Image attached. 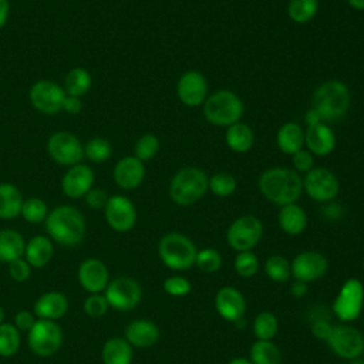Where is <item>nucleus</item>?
<instances>
[{"mask_svg":"<svg viewBox=\"0 0 364 364\" xmlns=\"http://www.w3.org/2000/svg\"><path fill=\"white\" fill-rule=\"evenodd\" d=\"M164 290L171 296H185L191 291V282L182 276H171L164 282Z\"/></svg>","mask_w":364,"mask_h":364,"instance_id":"nucleus-45","label":"nucleus"},{"mask_svg":"<svg viewBox=\"0 0 364 364\" xmlns=\"http://www.w3.org/2000/svg\"><path fill=\"white\" fill-rule=\"evenodd\" d=\"M31 273V266L24 257L16 259L9 263V274L14 282H26Z\"/></svg>","mask_w":364,"mask_h":364,"instance_id":"nucleus-47","label":"nucleus"},{"mask_svg":"<svg viewBox=\"0 0 364 364\" xmlns=\"http://www.w3.org/2000/svg\"><path fill=\"white\" fill-rule=\"evenodd\" d=\"M364 304V287L363 283L358 279H347L334 303H333V311L341 321H353L355 320Z\"/></svg>","mask_w":364,"mask_h":364,"instance_id":"nucleus-9","label":"nucleus"},{"mask_svg":"<svg viewBox=\"0 0 364 364\" xmlns=\"http://www.w3.org/2000/svg\"><path fill=\"white\" fill-rule=\"evenodd\" d=\"M20 343H21V337L16 326L9 323H1L0 324V355L1 357L14 355L20 348Z\"/></svg>","mask_w":364,"mask_h":364,"instance_id":"nucleus-35","label":"nucleus"},{"mask_svg":"<svg viewBox=\"0 0 364 364\" xmlns=\"http://www.w3.org/2000/svg\"><path fill=\"white\" fill-rule=\"evenodd\" d=\"M53 253H54V247H53V242L50 240V237L37 235L26 243L23 257L28 262V264L31 267L41 269L46 264H48V262L53 257Z\"/></svg>","mask_w":364,"mask_h":364,"instance_id":"nucleus-26","label":"nucleus"},{"mask_svg":"<svg viewBox=\"0 0 364 364\" xmlns=\"http://www.w3.org/2000/svg\"><path fill=\"white\" fill-rule=\"evenodd\" d=\"M333 328H334V326H331L326 318H321V320H314L313 321L311 333L316 338L327 341L330 338L331 333H333Z\"/></svg>","mask_w":364,"mask_h":364,"instance_id":"nucleus-50","label":"nucleus"},{"mask_svg":"<svg viewBox=\"0 0 364 364\" xmlns=\"http://www.w3.org/2000/svg\"><path fill=\"white\" fill-rule=\"evenodd\" d=\"M195 264L203 273H215L222 266V256L213 247H205L196 253Z\"/></svg>","mask_w":364,"mask_h":364,"instance_id":"nucleus-42","label":"nucleus"},{"mask_svg":"<svg viewBox=\"0 0 364 364\" xmlns=\"http://www.w3.org/2000/svg\"><path fill=\"white\" fill-rule=\"evenodd\" d=\"M82 307H84V311H85L87 316L92 317V318H100L107 313V310L109 309V304H108L104 294L94 293V294H90L84 300Z\"/></svg>","mask_w":364,"mask_h":364,"instance_id":"nucleus-44","label":"nucleus"},{"mask_svg":"<svg viewBox=\"0 0 364 364\" xmlns=\"http://www.w3.org/2000/svg\"><path fill=\"white\" fill-rule=\"evenodd\" d=\"M109 196H107V193L102 189L98 188H91L87 193H85V203L91 208V209H104L107 205Z\"/></svg>","mask_w":364,"mask_h":364,"instance_id":"nucleus-48","label":"nucleus"},{"mask_svg":"<svg viewBox=\"0 0 364 364\" xmlns=\"http://www.w3.org/2000/svg\"><path fill=\"white\" fill-rule=\"evenodd\" d=\"M94 172L87 165H73L64 173L61 179V189L65 196L77 199L85 196V193L92 188Z\"/></svg>","mask_w":364,"mask_h":364,"instance_id":"nucleus-19","label":"nucleus"},{"mask_svg":"<svg viewBox=\"0 0 364 364\" xmlns=\"http://www.w3.org/2000/svg\"><path fill=\"white\" fill-rule=\"evenodd\" d=\"M277 318L270 311H262L253 321V334L257 340H272L277 333Z\"/></svg>","mask_w":364,"mask_h":364,"instance_id":"nucleus-37","label":"nucleus"},{"mask_svg":"<svg viewBox=\"0 0 364 364\" xmlns=\"http://www.w3.org/2000/svg\"><path fill=\"white\" fill-rule=\"evenodd\" d=\"M304 122L307 127H311V125H317V124H321L323 119L320 117V114L314 109V108H310L306 115H304Z\"/></svg>","mask_w":364,"mask_h":364,"instance_id":"nucleus-53","label":"nucleus"},{"mask_svg":"<svg viewBox=\"0 0 364 364\" xmlns=\"http://www.w3.org/2000/svg\"><path fill=\"white\" fill-rule=\"evenodd\" d=\"M215 307L219 316L228 321H236L243 317L246 310V301L243 294L230 286H225L218 290L215 296Z\"/></svg>","mask_w":364,"mask_h":364,"instance_id":"nucleus-20","label":"nucleus"},{"mask_svg":"<svg viewBox=\"0 0 364 364\" xmlns=\"http://www.w3.org/2000/svg\"><path fill=\"white\" fill-rule=\"evenodd\" d=\"M277 220L282 230L291 236L303 233L307 226V215L297 202L280 206Z\"/></svg>","mask_w":364,"mask_h":364,"instance_id":"nucleus-27","label":"nucleus"},{"mask_svg":"<svg viewBox=\"0 0 364 364\" xmlns=\"http://www.w3.org/2000/svg\"><path fill=\"white\" fill-rule=\"evenodd\" d=\"M263 236V225L259 218L253 215H245L235 219L226 232V240L229 246L239 252L252 250Z\"/></svg>","mask_w":364,"mask_h":364,"instance_id":"nucleus-8","label":"nucleus"},{"mask_svg":"<svg viewBox=\"0 0 364 364\" xmlns=\"http://www.w3.org/2000/svg\"><path fill=\"white\" fill-rule=\"evenodd\" d=\"M347 3L358 11H364V0H347Z\"/></svg>","mask_w":364,"mask_h":364,"instance_id":"nucleus-55","label":"nucleus"},{"mask_svg":"<svg viewBox=\"0 0 364 364\" xmlns=\"http://www.w3.org/2000/svg\"><path fill=\"white\" fill-rule=\"evenodd\" d=\"M228 364H252V361L247 358H243V357H237V358L230 360Z\"/></svg>","mask_w":364,"mask_h":364,"instance_id":"nucleus-56","label":"nucleus"},{"mask_svg":"<svg viewBox=\"0 0 364 364\" xmlns=\"http://www.w3.org/2000/svg\"><path fill=\"white\" fill-rule=\"evenodd\" d=\"M245 105L240 97L230 90H219L203 102V117L215 127H230L242 119Z\"/></svg>","mask_w":364,"mask_h":364,"instance_id":"nucleus-5","label":"nucleus"},{"mask_svg":"<svg viewBox=\"0 0 364 364\" xmlns=\"http://www.w3.org/2000/svg\"><path fill=\"white\" fill-rule=\"evenodd\" d=\"M225 141L230 151L236 154H245L252 149L255 144V134L247 124L239 121L226 128Z\"/></svg>","mask_w":364,"mask_h":364,"instance_id":"nucleus-28","label":"nucleus"},{"mask_svg":"<svg viewBox=\"0 0 364 364\" xmlns=\"http://www.w3.org/2000/svg\"><path fill=\"white\" fill-rule=\"evenodd\" d=\"M65 97L67 94L64 88L50 80H40L34 82L28 91V98L34 109L47 115L63 111Z\"/></svg>","mask_w":364,"mask_h":364,"instance_id":"nucleus-11","label":"nucleus"},{"mask_svg":"<svg viewBox=\"0 0 364 364\" xmlns=\"http://www.w3.org/2000/svg\"><path fill=\"white\" fill-rule=\"evenodd\" d=\"M104 364H131L132 363V346L122 337L108 338L101 351Z\"/></svg>","mask_w":364,"mask_h":364,"instance_id":"nucleus-29","label":"nucleus"},{"mask_svg":"<svg viewBox=\"0 0 364 364\" xmlns=\"http://www.w3.org/2000/svg\"><path fill=\"white\" fill-rule=\"evenodd\" d=\"M159 151V139L154 134H144L134 146V156H136L139 161H151L155 158V155Z\"/></svg>","mask_w":364,"mask_h":364,"instance_id":"nucleus-41","label":"nucleus"},{"mask_svg":"<svg viewBox=\"0 0 364 364\" xmlns=\"http://www.w3.org/2000/svg\"><path fill=\"white\" fill-rule=\"evenodd\" d=\"M176 95L186 107L203 105L208 98V81L200 71H185L176 82Z\"/></svg>","mask_w":364,"mask_h":364,"instance_id":"nucleus-16","label":"nucleus"},{"mask_svg":"<svg viewBox=\"0 0 364 364\" xmlns=\"http://www.w3.org/2000/svg\"><path fill=\"white\" fill-rule=\"evenodd\" d=\"M252 364H280L282 353L270 340H257L250 347Z\"/></svg>","mask_w":364,"mask_h":364,"instance_id":"nucleus-33","label":"nucleus"},{"mask_svg":"<svg viewBox=\"0 0 364 364\" xmlns=\"http://www.w3.org/2000/svg\"><path fill=\"white\" fill-rule=\"evenodd\" d=\"M82 109V102L81 98L78 97H73V95H67L63 104V111L68 112V114H78Z\"/></svg>","mask_w":364,"mask_h":364,"instance_id":"nucleus-51","label":"nucleus"},{"mask_svg":"<svg viewBox=\"0 0 364 364\" xmlns=\"http://www.w3.org/2000/svg\"><path fill=\"white\" fill-rule=\"evenodd\" d=\"M327 267H328L327 259L324 257V255L316 250H304L299 253L290 264L291 276L296 280H300L304 283L323 277L327 272Z\"/></svg>","mask_w":364,"mask_h":364,"instance_id":"nucleus-17","label":"nucleus"},{"mask_svg":"<svg viewBox=\"0 0 364 364\" xmlns=\"http://www.w3.org/2000/svg\"><path fill=\"white\" fill-rule=\"evenodd\" d=\"M104 296L109 307L127 311L136 307L141 301L142 290L136 280L131 277H117L108 283Z\"/></svg>","mask_w":364,"mask_h":364,"instance_id":"nucleus-13","label":"nucleus"},{"mask_svg":"<svg viewBox=\"0 0 364 364\" xmlns=\"http://www.w3.org/2000/svg\"><path fill=\"white\" fill-rule=\"evenodd\" d=\"M26 242L23 236L13 229L0 230V262L10 263L24 256Z\"/></svg>","mask_w":364,"mask_h":364,"instance_id":"nucleus-30","label":"nucleus"},{"mask_svg":"<svg viewBox=\"0 0 364 364\" xmlns=\"http://www.w3.org/2000/svg\"><path fill=\"white\" fill-rule=\"evenodd\" d=\"M276 144L284 155H294L304 146L303 127L293 121L283 124L276 134Z\"/></svg>","mask_w":364,"mask_h":364,"instance_id":"nucleus-25","label":"nucleus"},{"mask_svg":"<svg viewBox=\"0 0 364 364\" xmlns=\"http://www.w3.org/2000/svg\"><path fill=\"white\" fill-rule=\"evenodd\" d=\"M46 230L58 245L73 247L81 243L85 236V219L75 206L61 205L48 212Z\"/></svg>","mask_w":364,"mask_h":364,"instance_id":"nucleus-2","label":"nucleus"},{"mask_svg":"<svg viewBox=\"0 0 364 364\" xmlns=\"http://www.w3.org/2000/svg\"><path fill=\"white\" fill-rule=\"evenodd\" d=\"M78 282L84 290H87L90 294L94 293H101L105 290V287L109 283V276H108V269L105 263L100 259L90 257L85 259L77 272Z\"/></svg>","mask_w":364,"mask_h":364,"instance_id":"nucleus-18","label":"nucleus"},{"mask_svg":"<svg viewBox=\"0 0 364 364\" xmlns=\"http://www.w3.org/2000/svg\"><path fill=\"white\" fill-rule=\"evenodd\" d=\"M23 195L13 183H0V219H14L20 215Z\"/></svg>","mask_w":364,"mask_h":364,"instance_id":"nucleus-31","label":"nucleus"},{"mask_svg":"<svg viewBox=\"0 0 364 364\" xmlns=\"http://www.w3.org/2000/svg\"><path fill=\"white\" fill-rule=\"evenodd\" d=\"M196 246L179 232L164 235L158 243V255L162 263L172 270H186L195 264Z\"/></svg>","mask_w":364,"mask_h":364,"instance_id":"nucleus-6","label":"nucleus"},{"mask_svg":"<svg viewBox=\"0 0 364 364\" xmlns=\"http://www.w3.org/2000/svg\"><path fill=\"white\" fill-rule=\"evenodd\" d=\"M20 215L28 222V223H40L46 220L48 215L47 203L40 198H28L23 200L21 212Z\"/></svg>","mask_w":364,"mask_h":364,"instance_id":"nucleus-40","label":"nucleus"},{"mask_svg":"<svg viewBox=\"0 0 364 364\" xmlns=\"http://www.w3.org/2000/svg\"><path fill=\"white\" fill-rule=\"evenodd\" d=\"M105 220L115 232H128L136 223V209L124 195L109 196L104 208Z\"/></svg>","mask_w":364,"mask_h":364,"instance_id":"nucleus-15","label":"nucleus"},{"mask_svg":"<svg viewBox=\"0 0 364 364\" xmlns=\"http://www.w3.org/2000/svg\"><path fill=\"white\" fill-rule=\"evenodd\" d=\"M259 269V259L252 250L239 252L235 257V270L240 277H252Z\"/></svg>","mask_w":364,"mask_h":364,"instance_id":"nucleus-43","label":"nucleus"},{"mask_svg":"<svg viewBox=\"0 0 364 364\" xmlns=\"http://www.w3.org/2000/svg\"><path fill=\"white\" fill-rule=\"evenodd\" d=\"M327 343L336 355L350 361L358 358L364 351L363 333L355 327L347 324L336 326Z\"/></svg>","mask_w":364,"mask_h":364,"instance_id":"nucleus-14","label":"nucleus"},{"mask_svg":"<svg viewBox=\"0 0 364 364\" xmlns=\"http://www.w3.org/2000/svg\"><path fill=\"white\" fill-rule=\"evenodd\" d=\"M363 267H364V262H363Z\"/></svg>","mask_w":364,"mask_h":364,"instance_id":"nucleus-59","label":"nucleus"},{"mask_svg":"<svg viewBox=\"0 0 364 364\" xmlns=\"http://www.w3.org/2000/svg\"><path fill=\"white\" fill-rule=\"evenodd\" d=\"M115 183L122 189H135L138 188L145 178V166L144 162L136 156H124L121 158L112 172Z\"/></svg>","mask_w":364,"mask_h":364,"instance_id":"nucleus-21","label":"nucleus"},{"mask_svg":"<svg viewBox=\"0 0 364 364\" xmlns=\"http://www.w3.org/2000/svg\"><path fill=\"white\" fill-rule=\"evenodd\" d=\"M351 104V94L348 87L338 80H330L320 84L311 97V108H314L323 122H333L341 119Z\"/></svg>","mask_w":364,"mask_h":364,"instance_id":"nucleus-3","label":"nucleus"},{"mask_svg":"<svg viewBox=\"0 0 364 364\" xmlns=\"http://www.w3.org/2000/svg\"><path fill=\"white\" fill-rule=\"evenodd\" d=\"M10 13V3L9 0H0V30L4 27Z\"/></svg>","mask_w":364,"mask_h":364,"instance_id":"nucleus-54","label":"nucleus"},{"mask_svg":"<svg viewBox=\"0 0 364 364\" xmlns=\"http://www.w3.org/2000/svg\"><path fill=\"white\" fill-rule=\"evenodd\" d=\"M264 272L273 282L277 283L287 282L291 274L289 260L280 255H273L264 262Z\"/></svg>","mask_w":364,"mask_h":364,"instance_id":"nucleus-38","label":"nucleus"},{"mask_svg":"<svg viewBox=\"0 0 364 364\" xmlns=\"http://www.w3.org/2000/svg\"><path fill=\"white\" fill-rule=\"evenodd\" d=\"M30 350L38 357L55 354L63 344L61 327L53 320L37 318L27 336Z\"/></svg>","mask_w":364,"mask_h":364,"instance_id":"nucleus-7","label":"nucleus"},{"mask_svg":"<svg viewBox=\"0 0 364 364\" xmlns=\"http://www.w3.org/2000/svg\"><path fill=\"white\" fill-rule=\"evenodd\" d=\"M159 338L158 326L146 318H138L131 321L125 328V340L135 347H151Z\"/></svg>","mask_w":364,"mask_h":364,"instance_id":"nucleus-24","label":"nucleus"},{"mask_svg":"<svg viewBox=\"0 0 364 364\" xmlns=\"http://www.w3.org/2000/svg\"><path fill=\"white\" fill-rule=\"evenodd\" d=\"M91 75L82 67H75L68 71L64 78V91L67 95L73 97H82L91 88Z\"/></svg>","mask_w":364,"mask_h":364,"instance_id":"nucleus-32","label":"nucleus"},{"mask_svg":"<svg viewBox=\"0 0 364 364\" xmlns=\"http://www.w3.org/2000/svg\"><path fill=\"white\" fill-rule=\"evenodd\" d=\"M291 162L297 173H307L314 168V156L307 149H300L291 155Z\"/></svg>","mask_w":364,"mask_h":364,"instance_id":"nucleus-46","label":"nucleus"},{"mask_svg":"<svg viewBox=\"0 0 364 364\" xmlns=\"http://www.w3.org/2000/svg\"><path fill=\"white\" fill-rule=\"evenodd\" d=\"M36 316L31 311L27 310H21L14 316V326L18 331H30V328L34 326L36 323Z\"/></svg>","mask_w":364,"mask_h":364,"instance_id":"nucleus-49","label":"nucleus"},{"mask_svg":"<svg viewBox=\"0 0 364 364\" xmlns=\"http://www.w3.org/2000/svg\"><path fill=\"white\" fill-rule=\"evenodd\" d=\"M318 11V0H290L287 3V16L297 24L311 21Z\"/></svg>","mask_w":364,"mask_h":364,"instance_id":"nucleus-34","label":"nucleus"},{"mask_svg":"<svg viewBox=\"0 0 364 364\" xmlns=\"http://www.w3.org/2000/svg\"><path fill=\"white\" fill-rule=\"evenodd\" d=\"M304 145L313 156H327L336 148V135L326 122L311 125L304 129Z\"/></svg>","mask_w":364,"mask_h":364,"instance_id":"nucleus-22","label":"nucleus"},{"mask_svg":"<svg viewBox=\"0 0 364 364\" xmlns=\"http://www.w3.org/2000/svg\"><path fill=\"white\" fill-rule=\"evenodd\" d=\"M3 320H4V311H3V307L0 306V324L3 323Z\"/></svg>","mask_w":364,"mask_h":364,"instance_id":"nucleus-58","label":"nucleus"},{"mask_svg":"<svg viewBox=\"0 0 364 364\" xmlns=\"http://www.w3.org/2000/svg\"><path fill=\"white\" fill-rule=\"evenodd\" d=\"M68 310V300L61 291H47L34 303L33 313L38 318L53 320L61 318Z\"/></svg>","mask_w":364,"mask_h":364,"instance_id":"nucleus-23","label":"nucleus"},{"mask_svg":"<svg viewBox=\"0 0 364 364\" xmlns=\"http://www.w3.org/2000/svg\"><path fill=\"white\" fill-rule=\"evenodd\" d=\"M51 159L60 165H77L84 158V146L80 139L68 131L54 132L47 142Z\"/></svg>","mask_w":364,"mask_h":364,"instance_id":"nucleus-12","label":"nucleus"},{"mask_svg":"<svg viewBox=\"0 0 364 364\" xmlns=\"http://www.w3.org/2000/svg\"><path fill=\"white\" fill-rule=\"evenodd\" d=\"M350 364H364V360L363 358H355V360H351Z\"/></svg>","mask_w":364,"mask_h":364,"instance_id":"nucleus-57","label":"nucleus"},{"mask_svg":"<svg viewBox=\"0 0 364 364\" xmlns=\"http://www.w3.org/2000/svg\"><path fill=\"white\" fill-rule=\"evenodd\" d=\"M236 178L229 172H216L209 178V191L219 198H228L236 191Z\"/></svg>","mask_w":364,"mask_h":364,"instance_id":"nucleus-36","label":"nucleus"},{"mask_svg":"<svg viewBox=\"0 0 364 364\" xmlns=\"http://www.w3.org/2000/svg\"><path fill=\"white\" fill-rule=\"evenodd\" d=\"M363 310H364V304H363Z\"/></svg>","mask_w":364,"mask_h":364,"instance_id":"nucleus-60","label":"nucleus"},{"mask_svg":"<svg viewBox=\"0 0 364 364\" xmlns=\"http://www.w3.org/2000/svg\"><path fill=\"white\" fill-rule=\"evenodd\" d=\"M303 191L316 202H330L340 191L337 176L326 168H313L303 178Z\"/></svg>","mask_w":364,"mask_h":364,"instance_id":"nucleus-10","label":"nucleus"},{"mask_svg":"<svg viewBox=\"0 0 364 364\" xmlns=\"http://www.w3.org/2000/svg\"><path fill=\"white\" fill-rule=\"evenodd\" d=\"M209 191V176L196 166L179 169L171 179L169 196L179 206H191Z\"/></svg>","mask_w":364,"mask_h":364,"instance_id":"nucleus-4","label":"nucleus"},{"mask_svg":"<svg viewBox=\"0 0 364 364\" xmlns=\"http://www.w3.org/2000/svg\"><path fill=\"white\" fill-rule=\"evenodd\" d=\"M112 154L111 142L102 136L91 138L84 146V156L92 162H104Z\"/></svg>","mask_w":364,"mask_h":364,"instance_id":"nucleus-39","label":"nucleus"},{"mask_svg":"<svg viewBox=\"0 0 364 364\" xmlns=\"http://www.w3.org/2000/svg\"><path fill=\"white\" fill-rule=\"evenodd\" d=\"M290 293L300 299V297H304L307 294V284L304 282H300V280H296L291 286H290Z\"/></svg>","mask_w":364,"mask_h":364,"instance_id":"nucleus-52","label":"nucleus"},{"mask_svg":"<svg viewBox=\"0 0 364 364\" xmlns=\"http://www.w3.org/2000/svg\"><path fill=\"white\" fill-rule=\"evenodd\" d=\"M260 193L273 205L296 203L303 193V178L290 168H269L259 176Z\"/></svg>","mask_w":364,"mask_h":364,"instance_id":"nucleus-1","label":"nucleus"}]
</instances>
